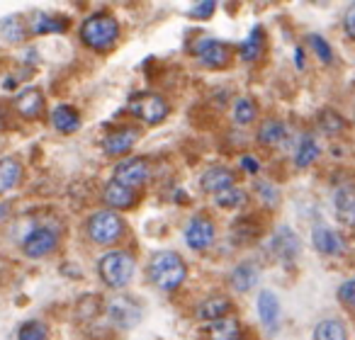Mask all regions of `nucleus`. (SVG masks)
<instances>
[{
	"label": "nucleus",
	"mask_w": 355,
	"mask_h": 340,
	"mask_svg": "<svg viewBox=\"0 0 355 340\" xmlns=\"http://www.w3.org/2000/svg\"><path fill=\"white\" fill-rule=\"evenodd\" d=\"M214 8H217V3H212V0H200V3H195V6L190 8L188 15L195 17V20H207V17H212Z\"/></svg>",
	"instance_id": "c9c22d12"
},
{
	"label": "nucleus",
	"mask_w": 355,
	"mask_h": 340,
	"mask_svg": "<svg viewBox=\"0 0 355 340\" xmlns=\"http://www.w3.org/2000/svg\"><path fill=\"white\" fill-rule=\"evenodd\" d=\"M188 277V265L175 251H158L148 262V280L161 292H175Z\"/></svg>",
	"instance_id": "f257e3e1"
},
{
	"label": "nucleus",
	"mask_w": 355,
	"mask_h": 340,
	"mask_svg": "<svg viewBox=\"0 0 355 340\" xmlns=\"http://www.w3.org/2000/svg\"><path fill=\"white\" fill-rule=\"evenodd\" d=\"M272 251L282 258L285 262H292L297 256H300V238L295 236V231L287 226H282L280 231L272 238Z\"/></svg>",
	"instance_id": "a211bd4d"
},
{
	"label": "nucleus",
	"mask_w": 355,
	"mask_h": 340,
	"mask_svg": "<svg viewBox=\"0 0 355 340\" xmlns=\"http://www.w3.org/2000/svg\"><path fill=\"white\" fill-rule=\"evenodd\" d=\"M193 51L205 69H227L229 61H232V46L224 44V42H219V39H212V37L198 39L193 46Z\"/></svg>",
	"instance_id": "423d86ee"
},
{
	"label": "nucleus",
	"mask_w": 355,
	"mask_h": 340,
	"mask_svg": "<svg viewBox=\"0 0 355 340\" xmlns=\"http://www.w3.org/2000/svg\"><path fill=\"white\" fill-rule=\"evenodd\" d=\"M217 236V229L209 222L207 217H193L185 226V243H188L193 251H205L214 243Z\"/></svg>",
	"instance_id": "1a4fd4ad"
},
{
	"label": "nucleus",
	"mask_w": 355,
	"mask_h": 340,
	"mask_svg": "<svg viewBox=\"0 0 355 340\" xmlns=\"http://www.w3.org/2000/svg\"><path fill=\"white\" fill-rule=\"evenodd\" d=\"M129 112L146 124H158L168 117L171 105H168L166 98H161L158 93H141L129 102Z\"/></svg>",
	"instance_id": "39448f33"
},
{
	"label": "nucleus",
	"mask_w": 355,
	"mask_h": 340,
	"mask_svg": "<svg viewBox=\"0 0 355 340\" xmlns=\"http://www.w3.org/2000/svg\"><path fill=\"white\" fill-rule=\"evenodd\" d=\"M338 299L348 311H355V277L345 280L343 285L338 287Z\"/></svg>",
	"instance_id": "f704fd0d"
},
{
	"label": "nucleus",
	"mask_w": 355,
	"mask_h": 340,
	"mask_svg": "<svg viewBox=\"0 0 355 340\" xmlns=\"http://www.w3.org/2000/svg\"><path fill=\"white\" fill-rule=\"evenodd\" d=\"M350 37H353V39H355V32H353V35H350Z\"/></svg>",
	"instance_id": "58836bf2"
},
{
	"label": "nucleus",
	"mask_w": 355,
	"mask_h": 340,
	"mask_svg": "<svg viewBox=\"0 0 355 340\" xmlns=\"http://www.w3.org/2000/svg\"><path fill=\"white\" fill-rule=\"evenodd\" d=\"M15 109L25 119H37L44 112V95H42V90H37V88L22 90L15 100Z\"/></svg>",
	"instance_id": "f3484780"
},
{
	"label": "nucleus",
	"mask_w": 355,
	"mask_h": 340,
	"mask_svg": "<svg viewBox=\"0 0 355 340\" xmlns=\"http://www.w3.org/2000/svg\"><path fill=\"white\" fill-rule=\"evenodd\" d=\"M51 124H54V129H59L61 134H73L80 129V117L73 107L59 105V107L51 112Z\"/></svg>",
	"instance_id": "4be33fe9"
},
{
	"label": "nucleus",
	"mask_w": 355,
	"mask_h": 340,
	"mask_svg": "<svg viewBox=\"0 0 355 340\" xmlns=\"http://www.w3.org/2000/svg\"><path fill=\"white\" fill-rule=\"evenodd\" d=\"M229 282H232V287L236 292H248L258 282V267L251 265V262H241V265H236L232 270Z\"/></svg>",
	"instance_id": "393cba45"
},
{
	"label": "nucleus",
	"mask_w": 355,
	"mask_h": 340,
	"mask_svg": "<svg viewBox=\"0 0 355 340\" xmlns=\"http://www.w3.org/2000/svg\"><path fill=\"white\" fill-rule=\"evenodd\" d=\"M148 178H151V168H148L146 158H127L114 168V180L132 190L146 185Z\"/></svg>",
	"instance_id": "0eeeda50"
},
{
	"label": "nucleus",
	"mask_w": 355,
	"mask_h": 340,
	"mask_svg": "<svg viewBox=\"0 0 355 340\" xmlns=\"http://www.w3.org/2000/svg\"><path fill=\"white\" fill-rule=\"evenodd\" d=\"M56 246H59V236H56V231H51V229H46V226H40V229H35V231H30L25 236V241H22V251H25L27 258H44V256H49Z\"/></svg>",
	"instance_id": "6e6552de"
},
{
	"label": "nucleus",
	"mask_w": 355,
	"mask_h": 340,
	"mask_svg": "<svg viewBox=\"0 0 355 340\" xmlns=\"http://www.w3.org/2000/svg\"><path fill=\"white\" fill-rule=\"evenodd\" d=\"M258 316H261V323L270 333H275L277 325H280V301H277L275 292L263 289L258 294Z\"/></svg>",
	"instance_id": "dca6fc26"
},
{
	"label": "nucleus",
	"mask_w": 355,
	"mask_h": 340,
	"mask_svg": "<svg viewBox=\"0 0 355 340\" xmlns=\"http://www.w3.org/2000/svg\"><path fill=\"white\" fill-rule=\"evenodd\" d=\"M119 39V22L110 12H95L80 25V42L88 49L110 51Z\"/></svg>",
	"instance_id": "f03ea898"
},
{
	"label": "nucleus",
	"mask_w": 355,
	"mask_h": 340,
	"mask_svg": "<svg viewBox=\"0 0 355 340\" xmlns=\"http://www.w3.org/2000/svg\"><path fill=\"white\" fill-rule=\"evenodd\" d=\"M134 258L127 251H110L100 258L98 272L100 280L112 289H124L134 277Z\"/></svg>",
	"instance_id": "7ed1b4c3"
},
{
	"label": "nucleus",
	"mask_w": 355,
	"mask_h": 340,
	"mask_svg": "<svg viewBox=\"0 0 355 340\" xmlns=\"http://www.w3.org/2000/svg\"><path fill=\"white\" fill-rule=\"evenodd\" d=\"M241 168L246 170V173H258V161L253 156H241Z\"/></svg>",
	"instance_id": "4c0bfd02"
},
{
	"label": "nucleus",
	"mask_w": 355,
	"mask_h": 340,
	"mask_svg": "<svg viewBox=\"0 0 355 340\" xmlns=\"http://www.w3.org/2000/svg\"><path fill=\"white\" fill-rule=\"evenodd\" d=\"M311 243H314L316 251L324 253V256H340V253L345 251L343 236H340L338 231H334V229L324 226V224L314 226V231H311Z\"/></svg>",
	"instance_id": "f8f14e48"
},
{
	"label": "nucleus",
	"mask_w": 355,
	"mask_h": 340,
	"mask_svg": "<svg viewBox=\"0 0 355 340\" xmlns=\"http://www.w3.org/2000/svg\"><path fill=\"white\" fill-rule=\"evenodd\" d=\"M234 122L241 124V127H246V124H251L253 119H256L258 114V107H256V100L253 98H239L236 102H234Z\"/></svg>",
	"instance_id": "c85d7f7f"
},
{
	"label": "nucleus",
	"mask_w": 355,
	"mask_h": 340,
	"mask_svg": "<svg viewBox=\"0 0 355 340\" xmlns=\"http://www.w3.org/2000/svg\"><path fill=\"white\" fill-rule=\"evenodd\" d=\"M336 217L343 226H355V185H340L334 193Z\"/></svg>",
	"instance_id": "ddd939ff"
},
{
	"label": "nucleus",
	"mask_w": 355,
	"mask_h": 340,
	"mask_svg": "<svg viewBox=\"0 0 355 340\" xmlns=\"http://www.w3.org/2000/svg\"><path fill=\"white\" fill-rule=\"evenodd\" d=\"M139 138V132L132 127H122V129H114L112 134H107L103 141V148L107 156H124L134 148Z\"/></svg>",
	"instance_id": "4468645a"
},
{
	"label": "nucleus",
	"mask_w": 355,
	"mask_h": 340,
	"mask_svg": "<svg viewBox=\"0 0 355 340\" xmlns=\"http://www.w3.org/2000/svg\"><path fill=\"white\" fill-rule=\"evenodd\" d=\"M314 340H348V330L338 319H326L316 323Z\"/></svg>",
	"instance_id": "cd10ccee"
},
{
	"label": "nucleus",
	"mask_w": 355,
	"mask_h": 340,
	"mask_svg": "<svg viewBox=\"0 0 355 340\" xmlns=\"http://www.w3.org/2000/svg\"><path fill=\"white\" fill-rule=\"evenodd\" d=\"M124 233V219L119 217L112 209H103V212H95L88 219V236L98 246H112L122 238Z\"/></svg>",
	"instance_id": "20e7f679"
},
{
	"label": "nucleus",
	"mask_w": 355,
	"mask_h": 340,
	"mask_svg": "<svg viewBox=\"0 0 355 340\" xmlns=\"http://www.w3.org/2000/svg\"><path fill=\"white\" fill-rule=\"evenodd\" d=\"M214 202H217V207H222V209H239L248 202V195L243 193L241 188H232V190L219 193L217 197H214Z\"/></svg>",
	"instance_id": "c756f323"
},
{
	"label": "nucleus",
	"mask_w": 355,
	"mask_h": 340,
	"mask_svg": "<svg viewBox=\"0 0 355 340\" xmlns=\"http://www.w3.org/2000/svg\"><path fill=\"white\" fill-rule=\"evenodd\" d=\"M207 335L209 340H241V325H239V321L234 316H227V319L209 323Z\"/></svg>",
	"instance_id": "5701e85b"
},
{
	"label": "nucleus",
	"mask_w": 355,
	"mask_h": 340,
	"mask_svg": "<svg viewBox=\"0 0 355 340\" xmlns=\"http://www.w3.org/2000/svg\"><path fill=\"white\" fill-rule=\"evenodd\" d=\"M309 44H311V51H314V54L319 56L321 64H331V61H334V51H331L329 42H326L324 37L309 35Z\"/></svg>",
	"instance_id": "473e14b6"
},
{
	"label": "nucleus",
	"mask_w": 355,
	"mask_h": 340,
	"mask_svg": "<svg viewBox=\"0 0 355 340\" xmlns=\"http://www.w3.org/2000/svg\"><path fill=\"white\" fill-rule=\"evenodd\" d=\"M343 27H345V32H348V37L355 32V3L353 6L345 10V17H343Z\"/></svg>",
	"instance_id": "e433bc0d"
},
{
	"label": "nucleus",
	"mask_w": 355,
	"mask_h": 340,
	"mask_svg": "<svg viewBox=\"0 0 355 340\" xmlns=\"http://www.w3.org/2000/svg\"><path fill=\"white\" fill-rule=\"evenodd\" d=\"M287 138V127L280 119H266L258 129V143L263 146H277Z\"/></svg>",
	"instance_id": "b1692460"
},
{
	"label": "nucleus",
	"mask_w": 355,
	"mask_h": 340,
	"mask_svg": "<svg viewBox=\"0 0 355 340\" xmlns=\"http://www.w3.org/2000/svg\"><path fill=\"white\" fill-rule=\"evenodd\" d=\"M321 156V146L319 141H316L311 134H304V136L300 138V143H297V153H295V163L297 168H306L311 165V163L316 161V158Z\"/></svg>",
	"instance_id": "a878e982"
},
{
	"label": "nucleus",
	"mask_w": 355,
	"mask_h": 340,
	"mask_svg": "<svg viewBox=\"0 0 355 340\" xmlns=\"http://www.w3.org/2000/svg\"><path fill=\"white\" fill-rule=\"evenodd\" d=\"M107 316L119 328H132L141 319V309H139V304L132 296H117V299H112L107 304Z\"/></svg>",
	"instance_id": "9d476101"
},
{
	"label": "nucleus",
	"mask_w": 355,
	"mask_h": 340,
	"mask_svg": "<svg viewBox=\"0 0 355 340\" xmlns=\"http://www.w3.org/2000/svg\"><path fill=\"white\" fill-rule=\"evenodd\" d=\"M319 127L324 129L326 134H338L345 129V122L340 114L334 112V109H326V112H321V117H319Z\"/></svg>",
	"instance_id": "2f4dec72"
},
{
	"label": "nucleus",
	"mask_w": 355,
	"mask_h": 340,
	"mask_svg": "<svg viewBox=\"0 0 355 340\" xmlns=\"http://www.w3.org/2000/svg\"><path fill=\"white\" fill-rule=\"evenodd\" d=\"M263 46H266V35H263L261 27H256V30L248 35V39L239 46V54H241V59L246 61V64H251V61H258V56L263 54Z\"/></svg>",
	"instance_id": "bb28decb"
},
{
	"label": "nucleus",
	"mask_w": 355,
	"mask_h": 340,
	"mask_svg": "<svg viewBox=\"0 0 355 340\" xmlns=\"http://www.w3.org/2000/svg\"><path fill=\"white\" fill-rule=\"evenodd\" d=\"M17 340H49V330L42 321H27L20 325Z\"/></svg>",
	"instance_id": "7c9ffc66"
},
{
	"label": "nucleus",
	"mask_w": 355,
	"mask_h": 340,
	"mask_svg": "<svg viewBox=\"0 0 355 340\" xmlns=\"http://www.w3.org/2000/svg\"><path fill=\"white\" fill-rule=\"evenodd\" d=\"M103 202L107 204L112 212H117V209H129V207H134V204H137V193H134L132 188H127V185L112 180V183L105 185Z\"/></svg>",
	"instance_id": "2eb2a0df"
},
{
	"label": "nucleus",
	"mask_w": 355,
	"mask_h": 340,
	"mask_svg": "<svg viewBox=\"0 0 355 340\" xmlns=\"http://www.w3.org/2000/svg\"><path fill=\"white\" fill-rule=\"evenodd\" d=\"M22 180V163L17 158H0V195L10 193Z\"/></svg>",
	"instance_id": "6ab92c4d"
},
{
	"label": "nucleus",
	"mask_w": 355,
	"mask_h": 340,
	"mask_svg": "<svg viewBox=\"0 0 355 340\" xmlns=\"http://www.w3.org/2000/svg\"><path fill=\"white\" fill-rule=\"evenodd\" d=\"M200 188H202L205 193H209V195L217 197V195L224 193V190L236 188V175H234L229 168L214 165V168H209V170H205L202 173V178H200Z\"/></svg>",
	"instance_id": "9b49d317"
},
{
	"label": "nucleus",
	"mask_w": 355,
	"mask_h": 340,
	"mask_svg": "<svg viewBox=\"0 0 355 340\" xmlns=\"http://www.w3.org/2000/svg\"><path fill=\"white\" fill-rule=\"evenodd\" d=\"M69 20L66 17H56L49 12H35L32 15V35H54V32H66Z\"/></svg>",
	"instance_id": "412c9836"
},
{
	"label": "nucleus",
	"mask_w": 355,
	"mask_h": 340,
	"mask_svg": "<svg viewBox=\"0 0 355 340\" xmlns=\"http://www.w3.org/2000/svg\"><path fill=\"white\" fill-rule=\"evenodd\" d=\"M198 314L202 321L214 323V321L227 319V316L232 314V301H229L227 296H209V299H205L202 304H200Z\"/></svg>",
	"instance_id": "aec40b11"
},
{
	"label": "nucleus",
	"mask_w": 355,
	"mask_h": 340,
	"mask_svg": "<svg viewBox=\"0 0 355 340\" xmlns=\"http://www.w3.org/2000/svg\"><path fill=\"white\" fill-rule=\"evenodd\" d=\"M0 35L6 37L8 42H22L27 37V32L22 30V25L15 20V17H10V20L3 22V27H0Z\"/></svg>",
	"instance_id": "72a5a7b5"
}]
</instances>
